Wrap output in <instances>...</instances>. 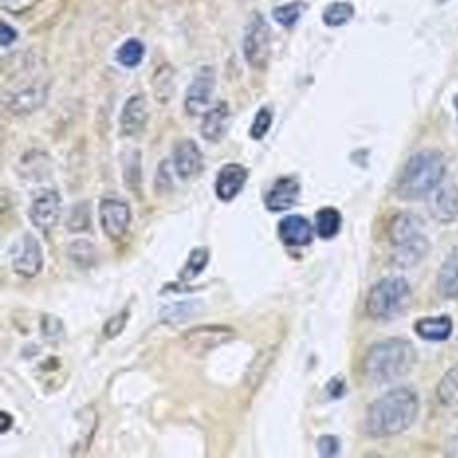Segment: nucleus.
<instances>
[{"label": "nucleus", "mask_w": 458, "mask_h": 458, "mask_svg": "<svg viewBox=\"0 0 458 458\" xmlns=\"http://www.w3.org/2000/svg\"><path fill=\"white\" fill-rule=\"evenodd\" d=\"M270 28L262 15L254 14L246 28L243 39V55L249 65L254 69H262L267 65L270 57Z\"/></svg>", "instance_id": "423d86ee"}, {"label": "nucleus", "mask_w": 458, "mask_h": 458, "mask_svg": "<svg viewBox=\"0 0 458 458\" xmlns=\"http://www.w3.org/2000/svg\"><path fill=\"white\" fill-rule=\"evenodd\" d=\"M174 167L182 179H190L198 175L203 168V157L195 141L186 139L179 141L174 148Z\"/></svg>", "instance_id": "f8f14e48"}, {"label": "nucleus", "mask_w": 458, "mask_h": 458, "mask_svg": "<svg viewBox=\"0 0 458 458\" xmlns=\"http://www.w3.org/2000/svg\"><path fill=\"white\" fill-rule=\"evenodd\" d=\"M318 447L323 457H334L339 453L340 442L335 436H323L318 439Z\"/></svg>", "instance_id": "2f4dec72"}, {"label": "nucleus", "mask_w": 458, "mask_h": 458, "mask_svg": "<svg viewBox=\"0 0 458 458\" xmlns=\"http://www.w3.org/2000/svg\"><path fill=\"white\" fill-rule=\"evenodd\" d=\"M431 194L428 203L431 216L442 224L454 221L458 216V190L454 186L437 187Z\"/></svg>", "instance_id": "f3484780"}, {"label": "nucleus", "mask_w": 458, "mask_h": 458, "mask_svg": "<svg viewBox=\"0 0 458 458\" xmlns=\"http://www.w3.org/2000/svg\"><path fill=\"white\" fill-rule=\"evenodd\" d=\"M13 425V418L12 415L7 414L6 411L2 412V415H0V431H2V434L7 433V430L9 428H12Z\"/></svg>", "instance_id": "c9c22d12"}, {"label": "nucleus", "mask_w": 458, "mask_h": 458, "mask_svg": "<svg viewBox=\"0 0 458 458\" xmlns=\"http://www.w3.org/2000/svg\"><path fill=\"white\" fill-rule=\"evenodd\" d=\"M300 195V184L293 178H281L273 184L265 198V206L273 213L289 210L296 205Z\"/></svg>", "instance_id": "dca6fc26"}, {"label": "nucleus", "mask_w": 458, "mask_h": 458, "mask_svg": "<svg viewBox=\"0 0 458 458\" xmlns=\"http://www.w3.org/2000/svg\"><path fill=\"white\" fill-rule=\"evenodd\" d=\"M18 34L12 26L6 22L2 23V31H0V38H2V47H7L17 39Z\"/></svg>", "instance_id": "72a5a7b5"}, {"label": "nucleus", "mask_w": 458, "mask_h": 458, "mask_svg": "<svg viewBox=\"0 0 458 458\" xmlns=\"http://www.w3.org/2000/svg\"><path fill=\"white\" fill-rule=\"evenodd\" d=\"M100 224L109 238L120 240L131 224L130 206L124 200L114 198L104 199L100 205Z\"/></svg>", "instance_id": "9d476101"}, {"label": "nucleus", "mask_w": 458, "mask_h": 458, "mask_svg": "<svg viewBox=\"0 0 458 458\" xmlns=\"http://www.w3.org/2000/svg\"><path fill=\"white\" fill-rule=\"evenodd\" d=\"M420 412V399L407 387L394 388L367 409L366 431L375 438L398 436L410 428Z\"/></svg>", "instance_id": "f257e3e1"}, {"label": "nucleus", "mask_w": 458, "mask_h": 458, "mask_svg": "<svg viewBox=\"0 0 458 458\" xmlns=\"http://www.w3.org/2000/svg\"><path fill=\"white\" fill-rule=\"evenodd\" d=\"M411 296V288L403 278H383L369 291L366 301L367 313L375 320L396 318L407 310Z\"/></svg>", "instance_id": "39448f33"}, {"label": "nucleus", "mask_w": 458, "mask_h": 458, "mask_svg": "<svg viewBox=\"0 0 458 458\" xmlns=\"http://www.w3.org/2000/svg\"><path fill=\"white\" fill-rule=\"evenodd\" d=\"M355 15V7L350 2H334L323 12V22L329 28L347 25Z\"/></svg>", "instance_id": "5701e85b"}, {"label": "nucleus", "mask_w": 458, "mask_h": 458, "mask_svg": "<svg viewBox=\"0 0 458 458\" xmlns=\"http://www.w3.org/2000/svg\"><path fill=\"white\" fill-rule=\"evenodd\" d=\"M446 2H449V0H437V4H446Z\"/></svg>", "instance_id": "58836bf2"}, {"label": "nucleus", "mask_w": 458, "mask_h": 458, "mask_svg": "<svg viewBox=\"0 0 458 458\" xmlns=\"http://www.w3.org/2000/svg\"><path fill=\"white\" fill-rule=\"evenodd\" d=\"M61 216V198L57 191L39 195L30 208V219L42 232H49L57 225Z\"/></svg>", "instance_id": "9b49d317"}, {"label": "nucleus", "mask_w": 458, "mask_h": 458, "mask_svg": "<svg viewBox=\"0 0 458 458\" xmlns=\"http://www.w3.org/2000/svg\"><path fill=\"white\" fill-rule=\"evenodd\" d=\"M278 237L284 245L301 248L312 242L313 229L304 216H288L278 224Z\"/></svg>", "instance_id": "4468645a"}, {"label": "nucleus", "mask_w": 458, "mask_h": 458, "mask_svg": "<svg viewBox=\"0 0 458 458\" xmlns=\"http://www.w3.org/2000/svg\"><path fill=\"white\" fill-rule=\"evenodd\" d=\"M216 82V72L211 66H206L198 72L184 98V109L190 116H199L208 111Z\"/></svg>", "instance_id": "6e6552de"}, {"label": "nucleus", "mask_w": 458, "mask_h": 458, "mask_svg": "<svg viewBox=\"0 0 458 458\" xmlns=\"http://www.w3.org/2000/svg\"><path fill=\"white\" fill-rule=\"evenodd\" d=\"M199 310L197 301L176 302V304L170 305V307L163 308L160 318L165 323L168 324L183 323V321L190 320V318L197 315Z\"/></svg>", "instance_id": "393cba45"}, {"label": "nucleus", "mask_w": 458, "mask_h": 458, "mask_svg": "<svg viewBox=\"0 0 458 458\" xmlns=\"http://www.w3.org/2000/svg\"><path fill=\"white\" fill-rule=\"evenodd\" d=\"M80 221V230L87 229L89 226V213L85 210H79L77 208V211H73L72 213L71 218H69L68 226H72L74 222Z\"/></svg>", "instance_id": "f704fd0d"}, {"label": "nucleus", "mask_w": 458, "mask_h": 458, "mask_svg": "<svg viewBox=\"0 0 458 458\" xmlns=\"http://www.w3.org/2000/svg\"><path fill=\"white\" fill-rule=\"evenodd\" d=\"M69 257L73 259L74 264L79 265L80 267H92L96 262L95 246L89 241L80 240L76 242L72 243L69 248Z\"/></svg>", "instance_id": "cd10ccee"}, {"label": "nucleus", "mask_w": 458, "mask_h": 458, "mask_svg": "<svg viewBox=\"0 0 458 458\" xmlns=\"http://www.w3.org/2000/svg\"><path fill=\"white\" fill-rule=\"evenodd\" d=\"M230 119H232V114H230V109L226 103H219L214 108L208 109L203 116L202 124H200L202 138L210 143L221 141L229 130Z\"/></svg>", "instance_id": "a211bd4d"}, {"label": "nucleus", "mask_w": 458, "mask_h": 458, "mask_svg": "<svg viewBox=\"0 0 458 458\" xmlns=\"http://www.w3.org/2000/svg\"><path fill=\"white\" fill-rule=\"evenodd\" d=\"M415 359L417 353L409 340L401 337L382 340L367 351L363 372L372 382H393L414 367Z\"/></svg>", "instance_id": "f03ea898"}, {"label": "nucleus", "mask_w": 458, "mask_h": 458, "mask_svg": "<svg viewBox=\"0 0 458 458\" xmlns=\"http://www.w3.org/2000/svg\"><path fill=\"white\" fill-rule=\"evenodd\" d=\"M453 104H454L455 114H457V119H458V95L454 96V100H453Z\"/></svg>", "instance_id": "4c0bfd02"}, {"label": "nucleus", "mask_w": 458, "mask_h": 458, "mask_svg": "<svg viewBox=\"0 0 458 458\" xmlns=\"http://www.w3.org/2000/svg\"><path fill=\"white\" fill-rule=\"evenodd\" d=\"M208 249L197 248L191 251L183 269L179 273V278L183 281L194 280L208 267Z\"/></svg>", "instance_id": "a878e982"}, {"label": "nucleus", "mask_w": 458, "mask_h": 458, "mask_svg": "<svg viewBox=\"0 0 458 458\" xmlns=\"http://www.w3.org/2000/svg\"><path fill=\"white\" fill-rule=\"evenodd\" d=\"M63 324L55 316H45L42 320V334L49 339H58L63 335Z\"/></svg>", "instance_id": "473e14b6"}, {"label": "nucleus", "mask_w": 458, "mask_h": 458, "mask_svg": "<svg viewBox=\"0 0 458 458\" xmlns=\"http://www.w3.org/2000/svg\"><path fill=\"white\" fill-rule=\"evenodd\" d=\"M449 449L452 450V452L449 453L450 455L458 457V434L452 439V442H450Z\"/></svg>", "instance_id": "e433bc0d"}, {"label": "nucleus", "mask_w": 458, "mask_h": 458, "mask_svg": "<svg viewBox=\"0 0 458 458\" xmlns=\"http://www.w3.org/2000/svg\"><path fill=\"white\" fill-rule=\"evenodd\" d=\"M128 318H130V315H128L127 310H123V312L112 316L106 321V326H104V335H106V337L114 339L117 335L122 334L123 329L125 328V324H127Z\"/></svg>", "instance_id": "7c9ffc66"}, {"label": "nucleus", "mask_w": 458, "mask_h": 458, "mask_svg": "<svg viewBox=\"0 0 458 458\" xmlns=\"http://www.w3.org/2000/svg\"><path fill=\"white\" fill-rule=\"evenodd\" d=\"M44 265L41 245L34 235L26 233L13 251V269L23 277H36Z\"/></svg>", "instance_id": "1a4fd4ad"}, {"label": "nucleus", "mask_w": 458, "mask_h": 458, "mask_svg": "<svg viewBox=\"0 0 458 458\" xmlns=\"http://www.w3.org/2000/svg\"><path fill=\"white\" fill-rule=\"evenodd\" d=\"M437 395L445 406L458 404V364L450 369L437 387Z\"/></svg>", "instance_id": "b1692460"}, {"label": "nucleus", "mask_w": 458, "mask_h": 458, "mask_svg": "<svg viewBox=\"0 0 458 458\" xmlns=\"http://www.w3.org/2000/svg\"><path fill=\"white\" fill-rule=\"evenodd\" d=\"M316 233L323 240H331L342 229V216L334 208H320L316 214Z\"/></svg>", "instance_id": "4be33fe9"}, {"label": "nucleus", "mask_w": 458, "mask_h": 458, "mask_svg": "<svg viewBox=\"0 0 458 458\" xmlns=\"http://www.w3.org/2000/svg\"><path fill=\"white\" fill-rule=\"evenodd\" d=\"M235 336L229 327L203 326L191 328L183 335L184 347L194 356H205Z\"/></svg>", "instance_id": "0eeeda50"}, {"label": "nucleus", "mask_w": 458, "mask_h": 458, "mask_svg": "<svg viewBox=\"0 0 458 458\" xmlns=\"http://www.w3.org/2000/svg\"><path fill=\"white\" fill-rule=\"evenodd\" d=\"M148 104L143 95H135L128 98L123 106L120 116V128L125 136H136L146 128L148 123Z\"/></svg>", "instance_id": "ddd939ff"}, {"label": "nucleus", "mask_w": 458, "mask_h": 458, "mask_svg": "<svg viewBox=\"0 0 458 458\" xmlns=\"http://www.w3.org/2000/svg\"><path fill=\"white\" fill-rule=\"evenodd\" d=\"M445 174L444 155L434 149H423L407 160L396 182V194L402 199H420L439 187Z\"/></svg>", "instance_id": "7ed1b4c3"}, {"label": "nucleus", "mask_w": 458, "mask_h": 458, "mask_svg": "<svg viewBox=\"0 0 458 458\" xmlns=\"http://www.w3.org/2000/svg\"><path fill=\"white\" fill-rule=\"evenodd\" d=\"M248 181V171L241 165L230 163L222 167L216 181V197L224 202L234 199Z\"/></svg>", "instance_id": "2eb2a0df"}, {"label": "nucleus", "mask_w": 458, "mask_h": 458, "mask_svg": "<svg viewBox=\"0 0 458 458\" xmlns=\"http://www.w3.org/2000/svg\"><path fill=\"white\" fill-rule=\"evenodd\" d=\"M390 240L394 259L402 267L417 265L428 254V241L423 234L422 221L412 214H399L391 222Z\"/></svg>", "instance_id": "20e7f679"}, {"label": "nucleus", "mask_w": 458, "mask_h": 458, "mask_svg": "<svg viewBox=\"0 0 458 458\" xmlns=\"http://www.w3.org/2000/svg\"><path fill=\"white\" fill-rule=\"evenodd\" d=\"M305 4L301 2H292V4H283L273 10V18L278 25L283 28H292L299 22L304 12Z\"/></svg>", "instance_id": "c85d7f7f"}, {"label": "nucleus", "mask_w": 458, "mask_h": 458, "mask_svg": "<svg viewBox=\"0 0 458 458\" xmlns=\"http://www.w3.org/2000/svg\"><path fill=\"white\" fill-rule=\"evenodd\" d=\"M273 114L267 108H261L254 117L250 136L254 140H262L272 127Z\"/></svg>", "instance_id": "c756f323"}, {"label": "nucleus", "mask_w": 458, "mask_h": 458, "mask_svg": "<svg viewBox=\"0 0 458 458\" xmlns=\"http://www.w3.org/2000/svg\"><path fill=\"white\" fill-rule=\"evenodd\" d=\"M146 47L139 39H128L117 50V61L125 68H136L143 61Z\"/></svg>", "instance_id": "bb28decb"}, {"label": "nucleus", "mask_w": 458, "mask_h": 458, "mask_svg": "<svg viewBox=\"0 0 458 458\" xmlns=\"http://www.w3.org/2000/svg\"><path fill=\"white\" fill-rule=\"evenodd\" d=\"M47 93L42 88H26L22 92L13 96L10 111L18 114H30L45 103Z\"/></svg>", "instance_id": "412c9836"}, {"label": "nucleus", "mask_w": 458, "mask_h": 458, "mask_svg": "<svg viewBox=\"0 0 458 458\" xmlns=\"http://www.w3.org/2000/svg\"><path fill=\"white\" fill-rule=\"evenodd\" d=\"M418 336L428 342H444L453 332V321L449 316L420 318L414 324Z\"/></svg>", "instance_id": "aec40b11"}, {"label": "nucleus", "mask_w": 458, "mask_h": 458, "mask_svg": "<svg viewBox=\"0 0 458 458\" xmlns=\"http://www.w3.org/2000/svg\"><path fill=\"white\" fill-rule=\"evenodd\" d=\"M437 289L445 299L458 297V246L442 262L437 275Z\"/></svg>", "instance_id": "6ab92c4d"}]
</instances>
